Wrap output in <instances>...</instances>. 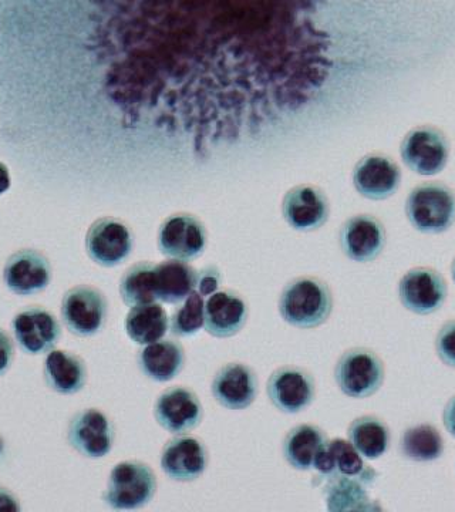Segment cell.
<instances>
[{
  "mask_svg": "<svg viewBox=\"0 0 455 512\" xmlns=\"http://www.w3.org/2000/svg\"><path fill=\"white\" fill-rule=\"evenodd\" d=\"M347 437L353 447L367 460H377L389 451L392 434L383 420L374 416H362L353 420L347 429Z\"/></svg>",
  "mask_w": 455,
  "mask_h": 512,
  "instance_id": "28",
  "label": "cell"
},
{
  "mask_svg": "<svg viewBox=\"0 0 455 512\" xmlns=\"http://www.w3.org/2000/svg\"><path fill=\"white\" fill-rule=\"evenodd\" d=\"M399 298L407 311L416 315H431L443 308L446 302V279L431 268L410 269L400 279Z\"/></svg>",
  "mask_w": 455,
  "mask_h": 512,
  "instance_id": "11",
  "label": "cell"
},
{
  "mask_svg": "<svg viewBox=\"0 0 455 512\" xmlns=\"http://www.w3.org/2000/svg\"><path fill=\"white\" fill-rule=\"evenodd\" d=\"M116 439L113 423L99 409H86L70 420L67 440L70 446L89 458H103L110 453Z\"/></svg>",
  "mask_w": 455,
  "mask_h": 512,
  "instance_id": "9",
  "label": "cell"
},
{
  "mask_svg": "<svg viewBox=\"0 0 455 512\" xmlns=\"http://www.w3.org/2000/svg\"><path fill=\"white\" fill-rule=\"evenodd\" d=\"M0 511H20L18 497L12 491H9L8 488L2 487V485H0Z\"/></svg>",
  "mask_w": 455,
  "mask_h": 512,
  "instance_id": "36",
  "label": "cell"
},
{
  "mask_svg": "<svg viewBox=\"0 0 455 512\" xmlns=\"http://www.w3.org/2000/svg\"><path fill=\"white\" fill-rule=\"evenodd\" d=\"M451 276H453V281H454V284H455V258H454V261H453V265H451Z\"/></svg>",
  "mask_w": 455,
  "mask_h": 512,
  "instance_id": "40",
  "label": "cell"
},
{
  "mask_svg": "<svg viewBox=\"0 0 455 512\" xmlns=\"http://www.w3.org/2000/svg\"><path fill=\"white\" fill-rule=\"evenodd\" d=\"M10 174L8 167L5 164L0 163V195L5 194L10 188Z\"/></svg>",
  "mask_w": 455,
  "mask_h": 512,
  "instance_id": "38",
  "label": "cell"
},
{
  "mask_svg": "<svg viewBox=\"0 0 455 512\" xmlns=\"http://www.w3.org/2000/svg\"><path fill=\"white\" fill-rule=\"evenodd\" d=\"M87 254L96 264L113 268L123 264L133 251V235L116 218H101L91 225L86 237Z\"/></svg>",
  "mask_w": 455,
  "mask_h": 512,
  "instance_id": "13",
  "label": "cell"
},
{
  "mask_svg": "<svg viewBox=\"0 0 455 512\" xmlns=\"http://www.w3.org/2000/svg\"><path fill=\"white\" fill-rule=\"evenodd\" d=\"M410 224L423 234H441L455 222V194L443 183H424L406 201Z\"/></svg>",
  "mask_w": 455,
  "mask_h": 512,
  "instance_id": "3",
  "label": "cell"
},
{
  "mask_svg": "<svg viewBox=\"0 0 455 512\" xmlns=\"http://www.w3.org/2000/svg\"><path fill=\"white\" fill-rule=\"evenodd\" d=\"M45 379L56 393H79L87 383L86 363L72 352L53 349L45 360Z\"/></svg>",
  "mask_w": 455,
  "mask_h": 512,
  "instance_id": "25",
  "label": "cell"
},
{
  "mask_svg": "<svg viewBox=\"0 0 455 512\" xmlns=\"http://www.w3.org/2000/svg\"><path fill=\"white\" fill-rule=\"evenodd\" d=\"M329 0H91L107 93L124 120L198 154L254 136L315 99Z\"/></svg>",
  "mask_w": 455,
  "mask_h": 512,
  "instance_id": "1",
  "label": "cell"
},
{
  "mask_svg": "<svg viewBox=\"0 0 455 512\" xmlns=\"http://www.w3.org/2000/svg\"><path fill=\"white\" fill-rule=\"evenodd\" d=\"M214 399L229 410H245L258 396V377L245 363L222 366L211 384Z\"/></svg>",
  "mask_w": 455,
  "mask_h": 512,
  "instance_id": "18",
  "label": "cell"
},
{
  "mask_svg": "<svg viewBox=\"0 0 455 512\" xmlns=\"http://www.w3.org/2000/svg\"><path fill=\"white\" fill-rule=\"evenodd\" d=\"M204 323V296L194 291L175 309L170 319V330L177 338H190L204 328Z\"/></svg>",
  "mask_w": 455,
  "mask_h": 512,
  "instance_id": "31",
  "label": "cell"
},
{
  "mask_svg": "<svg viewBox=\"0 0 455 512\" xmlns=\"http://www.w3.org/2000/svg\"><path fill=\"white\" fill-rule=\"evenodd\" d=\"M221 282L222 278L218 269L215 266H208V268L202 269L200 274H198L197 289L195 291L205 298V296H210L212 293L217 292Z\"/></svg>",
  "mask_w": 455,
  "mask_h": 512,
  "instance_id": "34",
  "label": "cell"
},
{
  "mask_svg": "<svg viewBox=\"0 0 455 512\" xmlns=\"http://www.w3.org/2000/svg\"><path fill=\"white\" fill-rule=\"evenodd\" d=\"M3 451H5V443H3L2 437H0V456H2Z\"/></svg>",
  "mask_w": 455,
  "mask_h": 512,
  "instance_id": "39",
  "label": "cell"
},
{
  "mask_svg": "<svg viewBox=\"0 0 455 512\" xmlns=\"http://www.w3.org/2000/svg\"><path fill=\"white\" fill-rule=\"evenodd\" d=\"M170 329V319L160 303L134 306L126 318L128 338L137 345H150L164 338Z\"/></svg>",
  "mask_w": 455,
  "mask_h": 512,
  "instance_id": "27",
  "label": "cell"
},
{
  "mask_svg": "<svg viewBox=\"0 0 455 512\" xmlns=\"http://www.w3.org/2000/svg\"><path fill=\"white\" fill-rule=\"evenodd\" d=\"M158 247L165 256L178 261H192L207 248V231L192 215L175 214L161 225Z\"/></svg>",
  "mask_w": 455,
  "mask_h": 512,
  "instance_id": "14",
  "label": "cell"
},
{
  "mask_svg": "<svg viewBox=\"0 0 455 512\" xmlns=\"http://www.w3.org/2000/svg\"><path fill=\"white\" fill-rule=\"evenodd\" d=\"M325 431L313 424L293 427L283 440V457L295 470H312L319 454L328 444Z\"/></svg>",
  "mask_w": 455,
  "mask_h": 512,
  "instance_id": "24",
  "label": "cell"
},
{
  "mask_svg": "<svg viewBox=\"0 0 455 512\" xmlns=\"http://www.w3.org/2000/svg\"><path fill=\"white\" fill-rule=\"evenodd\" d=\"M443 423L448 433L455 439V396L451 397L444 407Z\"/></svg>",
  "mask_w": 455,
  "mask_h": 512,
  "instance_id": "37",
  "label": "cell"
},
{
  "mask_svg": "<svg viewBox=\"0 0 455 512\" xmlns=\"http://www.w3.org/2000/svg\"><path fill=\"white\" fill-rule=\"evenodd\" d=\"M208 467V450L200 439L180 434L168 440L161 454L165 476L178 483L198 480Z\"/></svg>",
  "mask_w": 455,
  "mask_h": 512,
  "instance_id": "17",
  "label": "cell"
},
{
  "mask_svg": "<svg viewBox=\"0 0 455 512\" xmlns=\"http://www.w3.org/2000/svg\"><path fill=\"white\" fill-rule=\"evenodd\" d=\"M404 164L420 175H436L446 168L450 144L443 131L433 126L413 128L400 147Z\"/></svg>",
  "mask_w": 455,
  "mask_h": 512,
  "instance_id": "7",
  "label": "cell"
},
{
  "mask_svg": "<svg viewBox=\"0 0 455 512\" xmlns=\"http://www.w3.org/2000/svg\"><path fill=\"white\" fill-rule=\"evenodd\" d=\"M266 393L279 412L301 413L315 400V379L302 367H279L269 377Z\"/></svg>",
  "mask_w": 455,
  "mask_h": 512,
  "instance_id": "8",
  "label": "cell"
},
{
  "mask_svg": "<svg viewBox=\"0 0 455 512\" xmlns=\"http://www.w3.org/2000/svg\"><path fill=\"white\" fill-rule=\"evenodd\" d=\"M248 306L234 291H217L205 302L204 328L214 338H232L244 328Z\"/></svg>",
  "mask_w": 455,
  "mask_h": 512,
  "instance_id": "22",
  "label": "cell"
},
{
  "mask_svg": "<svg viewBox=\"0 0 455 512\" xmlns=\"http://www.w3.org/2000/svg\"><path fill=\"white\" fill-rule=\"evenodd\" d=\"M340 247L352 261L372 262L386 247V229L373 215H356L343 225Z\"/></svg>",
  "mask_w": 455,
  "mask_h": 512,
  "instance_id": "19",
  "label": "cell"
},
{
  "mask_svg": "<svg viewBox=\"0 0 455 512\" xmlns=\"http://www.w3.org/2000/svg\"><path fill=\"white\" fill-rule=\"evenodd\" d=\"M155 491L153 468L141 461H123L111 470L103 500L114 510H137L151 503Z\"/></svg>",
  "mask_w": 455,
  "mask_h": 512,
  "instance_id": "4",
  "label": "cell"
},
{
  "mask_svg": "<svg viewBox=\"0 0 455 512\" xmlns=\"http://www.w3.org/2000/svg\"><path fill=\"white\" fill-rule=\"evenodd\" d=\"M444 439L431 424L409 427L400 437V453L407 460L428 463L444 454Z\"/></svg>",
  "mask_w": 455,
  "mask_h": 512,
  "instance_id": "29",
  "label": "cell"
},
{
  "mask_svg": "<svg viewBox=\"0 0 455 512\" xmlns=\"http://www.w3.org/2000/svg\"><path fill=\"white\" fill-rule=\"evenodd\" d=\"M329 510H360L369 503L366 485L353 480H330L326 487Z\"/></svg>",
  "mask_w": 455,
  "mask_h": 512,
  "instance_id": "32",
  "label": "cell"
},
{
  "mask_svg": "<svg viewBox=\"0 0 455 512\" xmlns=\"http://www.w3.org/2000/svg\"><path fill=\"white\" fill-rule=\"evenodd\" d=\"M154 269L155 265L151 262H140L131 266L123 275L120 281V295L127 306L134 308L157 301Z\"/></svg>",
  "mask_w": 455,
  "mask_h": 512,
  "instance_id": "30",
  "label": "cell"
},
{
  "mask_svg": "<svg viewBox=\"0 0 455 512\" xmlns=\"http://www.w3.org/2000/svg\"><path fill=\"white\" fill-rule=\"evenodd\" d=\"M15 356V349H13V342L8 333L0 328V377L6 375L10 369Z\"/></svg>",
  "mask_w": 455,
  "mask_h": 512,
  "instance_id": "35",
  "label": "cell"
},
{
  "mask_svg": "<svg viewBox=\"0 0 455 512\" xmlns=\"http://www.w3.org/2000/svg\"><path fill=\"white\" fill-rule=\"evenodd\" d=\"M12 329L20 349L33 356L52 352L62 338L59 320L39 306L18 313L13 318Z\"/></svg>",
  "mask_w": 455,
  "mask_h": 512,
  "instance_id": "12",
  "label": "cell"
},
{
  "mask_svg": "<svg viewBox=\"0 0 455 512\" xmlns=\"http://www.w3.org/2000/svg\"><path fill=\"white\" fill-rule=\"evenodd\" d=\"M436 352L444 365L455 369V319L444 323L436 336Z\"/></svg>",
  "mask_w": 455,
  "mask_h": 512,
  "instance_id": "33",
  "label": "cell"
},
{
  "mask_svg": "<svg viewBox=\"0 0 455 512\" xmlns=\"http://www.w3.org/2000/svg\"><path fill=\"white\" fill-rule=\"evenodd\" d=\"M335 380L347 397L366 399L379 392L383 386V360L370 349L347 350L337 360Z\"/></svg>",
  "mask_w": 455,
  "mask_h": 512,
  "instance_id": "5",
  "label": "cell"
},
{
  "mask_svg": "<svg viewBox=\"0 0 455 512\" xmlns=\"http://www.w3.org/2000/svg\"><path fill=\"white\" fill-rule=\"evenodd\" d=\"M282 214L292 228L298 231H315L329 220L328 197L318 187L299 185L283 198Z\"/></svg>",
  "mask_w": 455,
  "mask_h": 512,
  "instance_id": "21",
  "label": "cell"
},
{
  "mask_svg": "<svg viewBox=\"0 0 455 512\" xmlns=\"http://www.w3.org/2000/svg\"><path fill=\"white\" fill-rule=\"evenodd\" d=\"M106 296L93 286L80 285L64 293L62 319L66 328L80 338L97 335L106 325Z\"/></svg>",
  "mask_w": 455,
  "mask_h": 512,
  "instance_id": "6",
  "label": "cell"
},
{
  "mask_svg": "<svg viewBox=\"0 0 455 512\" xmlns=\"http://www.w3.org/2000/svg\"><path fill=\"white\" fill-rule=\"evenodd\" d=\"M313 468L326 481L353 480L369 487L377 478L376 471L364 463L362 454L343 439L328 441Z\"/></svg>",
  "mask_w": 455,
  "mask_h": 512,
  "instance_id": "10",
  "label": "cell"
},
{
  "mask_svg": "<svg viewBox=\"0 0 455 512\" xmlns=\"http://www.w3.org/2000/svg\"><path fill=\"white\" fill-rule=\"evenodd\" d=\"M278 308L282 319L293 328H319L332 315V291L320 279L302 276L283 288Z\"/></svg>",
  "mask_w": 455,
  "mask_h": 512,
  "instance_id": "2",
  "label": "cell"
},
{
  "mask_svg": "<svg viewBox=\"0 0 455 512\" xmlns=\"http://www.w3.org/2000/svg\"><path fill=\"white\" fill-rule=\"evenodd\" d=\"M154 416L168 433L184 434L200 426L204 410L197 394L188 387L174 386L158 396Z\"/></svg>",
  "mask_w": 455,
  "mask_h": 512,
  "instance_id": "15",
  "label": "cell"
},
{
  "mask_svg": "<svg viewBox=\"0 0 455 512\" xmlns=\"http://www.w3.org/2000/svg\"><path fill=\"white\" fill-rule=\"evenodd\" d=\"M155 292L161 302L181 303L197 289L198 272L185 261L170 259L155 265Z\"/></svg>",
  "mask_w": 455,
  "mask_h": 512,
  "instance_id": "26",
  "label": "cell"
},
{
  "mask_svg": "<svg viewBox=\"0 0 455 512\" xmlns=\"http://www.w3.org/2000/svg\"><path fill=\"white\" fill-rule=\"evenodd\" d=\"M138 367L148 379L154 382H170L185 365V350L175 340L165 339L146 345L138 353Z\"/></svg>",
  "mask_w": 455,
  "mask_h": 512,
  "instance_id": "23",
  "label": "cell"
},
{
  "mask_svg": "<svg viewBox=\"0 0 455 512\" xmlns=\"http://www.w3.org/2000/svg\"><path fill=\"white\" fill-rule=\"evenodd\" d=\"M400 183L399 165L383 154H370L362 158L353 171V184L356 191L369 200H387L396 194Z\"/></svg>",
  "mask_w": 455,
  "mask_h": 512,
  "instance_id": "20",
  "label": "cell"
},
{
  "mask_svg": "<svg viewBox=\"0 0 455 512\" xmlns=\"http://www.w3.org/2000/svg\"><path fill=\"white\" fill-rule=\"evenodd\" d=\"M52 281V268L42 252L22 249L8 259L3 268V282L10 292L32 296L45 291Z\"/></svg>",
  "mask_w": 455,
  "mask_h": 512,
  "instance_id": "16",
  "label": "cell"
}]
</instances>
